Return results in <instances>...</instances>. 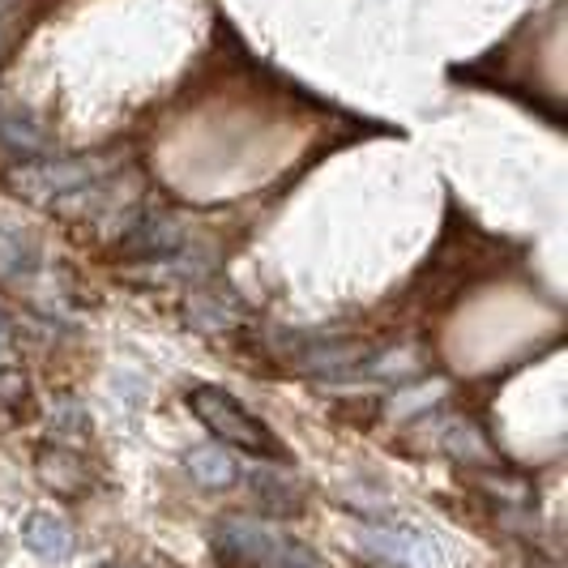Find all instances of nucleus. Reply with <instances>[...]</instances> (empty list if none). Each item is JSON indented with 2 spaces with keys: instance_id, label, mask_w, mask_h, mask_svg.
<instances>
[{
  "instance_id": "nucleus-1",
  "label": "nucleus",
  "mask_w": 568,
  "mask_h": 568,
  "mask_svg": "<svg viewBox=\"0 0 568 568\" xmlns=\"http://www.w3.org/2000/svg\"><path fill=\"white\" fill-rule=\"evenodd\" d=\"M189 406H193V415L219 440H227L235 449H248V454H261V457H286L278 436L261 424L235 394H227V389H219V385H193L189 389Z\"/></svg>"
},
{
  "instance_id": "nucleus-2",
  "label": "nucleus",
  "mask_w": 568,
  "mask_h": 568,
  "mask_svg": "<svg viewBox=\"0 0 568 568\" xmlns=\"http://www.w3.org/2000/svg\"><path fill=\"white\" fill-rule=\"evenodd\" d=\"M103 175L99 168V159H39V163H27V168H18L9 175V184L30 201H57V197H69V193H82L85 184H94Z\"/></svg>"
},
{
  "instance_id": "nucleus-3",
  "label": "nucleus",
  "mask_w": 568,
  "mask_h": 568,
  "mask_svg": "<svg viewBox=\"0 0 568 568\" xmlns=\"http://www.w3.org/2000/svg\"><path fill=\"white\" fill-rule=\"evenodd\" d=\"M214 551L231 565L274 568L278 551H283V535L274 526H265L261 517H223L214 526Z\"/></svg>"
},
{
  "instance_id": "nucleus-4",
  "label": "nucleus",
  "mask_w": 568,
  "mask_h": 568,
  "mask_svg": "<svg viewBox=\"0 0 568 568\" xmlns=\"http://www.w3.org/2000/svg\"><path fill=\"white\" fill-rule=\"evenodd\" d=\"M359 547L389 568H440V547L415 526H368Z\"/></svg>"
},
{
  "instance_id": "nucleus-5",
  "label": "nucleus",
  "mask_w": 568,
  "mask_h": 568,
  "mask_svg": "<svg viewBox=\"0 0 568 568\" xmlns=\"http://www.w3.org/2000/svg\"><path fill=\"white\" fill-rule=\"evenodd\" d=\"M22 542H27L39 560H48V565H64L78 551L73 526L60 513H48V509H34L22 517Z\"/></svg>"
},
{
  "instance_id": "nucleus-6",
  "label": "nucleus",
  "mask_w": 568,
  "mask_h": 568,
  "mask_svg": "<svg viewBox=\"0 0 568 568\" xmlns=\"http://www.w3.org/2000/svg\"><path fill=\"white\" fill-rule=\"evenodd\" d=\"M0 150H9L13 159L34 163V159H43L52 150V129L30 108L9 103V108H0Z\"/></svg>"
},
{
  "instance_id": "nucleus-7",
  "label": "nucleus",
  "mask_w": 568,
  "mask_h": 568,
  "mask_svg": "<svg viewBox=\"0 0 568 568\" xmlns=\"http://www.w3.org/2000/svg\"><path fill=\"white\" fill-rule=\"evenodd\" d=\"M184 248V227L168 214H138L124 227V253L133 256H171Z\"/></svg>"
},
{
  "instance_id": "nucleus-8",
  "label": "nucleus",
  "mask_w": 568,
  "mask_h": 568,
  "mask_svg": "<svg viewBox=\"0 0 568 568\" xmlns=\"http://www.w3.org/2000/svg\"><path fill=\"white\" fill-rule=\"evenodd\" d=\"M248 487H253V496L261 500V509H265V513L291 517V513L304 509V487H300V479H295V475H286V470L256 466L253 475H248Z\"/></svg>"
},
{
  "instance_id": "nucleus-9",
  "label": "nucleus",
  "mask_w": 568,
  "mask_h": 568,
  "mask_svg": "<svg viewBox=\"0 0 568 568\" xmlns=\"http://www.w3.org/2000/svg\"><path fill=\"white\" fill-rule=\"evenodd\" d=\"M43 270V248L27 227L0 223V274L4 278H34Z\"/></svg>"
},
{
  "instance_id": "nucleus-10",
  "label": "nucleus",
  "mask_w": 568,
  "mask_h": 568,
  "mask_svg": "<svg viewBox=\"0 0 568 568\" xmlns=\"http://www.w3.org/2000/svg\"><path fill=\"white\" fill-rule=\"evenodd\" d=\"M184 466H189V475L197 479L201 487H210V491H223L240 479V462L227 454V449H219V445H197V449H189L184 454Z\"/></svg>"
},
{
  "instance_id": "nucleus-11",
  "label": "nucleus",
  "mask_w": 568,
  "mask_h": 568,
  "mask_svg": "<svg viewBox=\"0 0 568 568\" xmlns=\"http://www.w3.org/2000/svg\"><path fill=\"white\" fill-rule=\"evenodd\" d=\"M39 475H43V484L57 487V491H82L85 487V462L78 454H69L64 445H48L43 454H39Z\"/></svg>"
},
{
  "instance_id": "nucleus-12",
  "label": "nucleus",
  "mask_w": 568,
  "mask_h": 568,
  "mask_svg": "<svg viewBox=\"0 0 568 568\" xmlns=\"http://www.w3.org/2000/svg\"><path fill=\"white\" fill-rule=\"evenodd\" d=\"M48 424H52V436L57 440H85L90 436V410H85L78 398H57L52 410H48Z\"/></svg>"
},
{
  "instance_id": "nucleus-13",
  "label": "nucleus",
  "mask_w": 568,
  "mask_h": 568,
  "mask_svg": "<svg viewBox=\"0 0 568 568\" xmlns=\"http://www.w3.org/2000/svg\"><path fill=\"white\" fill-rule=\"evenodd\" d=\"M189 321L201 334H227L235 325V308H227L223 300H210V295H193L189 300Z\"/></svg>"
},
{
  "instance_id": "nucleus-14",
  "label": "nucleus",
  "mask_w": 568,
  "mask_h": 568,
  "mask_svg": "<svg viewBox=\"0 0 568 568\" xmlns=\"http://www.w3.org/2000/svg\"><path fill=\"white\" fill-rule=\"evenodd\" d=\"M274 568H325V560L316 556L313 547H304V542H295V539H283V551H278Z\"/></svg>"
},
{
  "instance_id": "nucleus-15",
  "label": "nucleus",
  "mask_w": 568,
  "mask_h": 568,
  "mask_svg": "<svg viewBox=\"0 0 568 568\" xmlns=\"http://www.w3.org/2000/svg\"><path fill=\"white\" fill-rule=\"evenodd\" d=\"M9 338H13V334H9V321H4V313H0V355L9 351Z\"/></svg>"
},
{
  "instance_id": "nucleus-16",
  "label": "nucleus",
  "mask_w": 568,
  "mask_h": 568,
  "mask_svg": "<svg viewBox=\"0 0 568 568\" xmlns=\"http://www.w3.org/2000/svg\"><path fill=\"white\" fill-rule=\"evenodd\" d=\"M0 39H4V22H0Z\"/></svg>"
},
{
  "instance_id": "nucleus-17",
  "label": "nucleus",
  "mask_w": 568,
  "mask_h": 568,
  "mask_svg": "<svg viewBox=\"0 0 568 568\" xmlns=\"http://www.w3.org/2000/svg\"><path fill=\"white\" fill-rule=\"evenodd\" d=\"M103 568H124V565H103Z\"/></svg>"
}]
</instances>
